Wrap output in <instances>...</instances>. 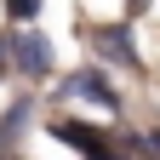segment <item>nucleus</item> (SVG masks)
<instances>
[{
    "label": "nucleus",
    "instance_id": "1",
    "mask_svg": "<svg viewBox=\"0 0 160 160\" xmlns=\"http://www.w3.org/2000/svg\"><path fill=\"white\" fill-rule=\"evenodd\" d=\"M57 137H63V143H74L86 160H120V154L109 149V137L92 132V126H80V120H57Z\"/></svg>",
    "mask_w": 160,
    "mask_h": 160
},
{
    "label": "nucleus",
    "instance_id": "2",
    "mask_svg": "<svg viewBox=\"0 0 160 160\" xmlns=\"http://www.w3.org/2000/svg\"><path fill=\"white\" fill-rule=\"evenodd\" d=\"M12 52H17V69H29V74H46V69H52V46H46L40 34H23Z\"/></svg>",
    "mask_w": 160,
    "mask_h": 160
},
{
    "label": "nucleus",
    "instance_id": "3",
    "mask_svg": "<svg viewBox=\"0 0 160 160\" xmlns=\"http://www.w3.org/2000/svg\"><path fill=\"white\" fill-rule=\"evenodd\" d=\"M97 46H103V57H109V63H137L132 34H126V29H103V34H97Z\"/></svg>",
    "mask_w": 160,
    "mask_h": 160
},
{
    "label": "nucleus",
    "instance_id": "4",
    "mask_svg": "<svg viewBox=\"0 0 160 160\" xmlns=\"http://www.w3.org/2000/svg\"><path fill=\"white\" fill-rule=\"evenodd\" d=\"M6 6H12V17H17V23H29V17L40 12V0H6Z\"/></svg>",
    "mask_w": 160,
    "mask_h": 160
},
{
    "label": "nucleus",
    "instance_id": "5",
    "mask_svg": "<svg viewBox=\"0 0 160 160\" xmlns=\"http://www.w3.org/2000/svg\"><path fill=\"white\" fill-rule=\"evenodd\" d=\"M0 52H6V40H0ZM0 69H6V63H0Z\"/></svg>",
    "mask_w": 160,
    "mask_h": 160
}]
</instances>
